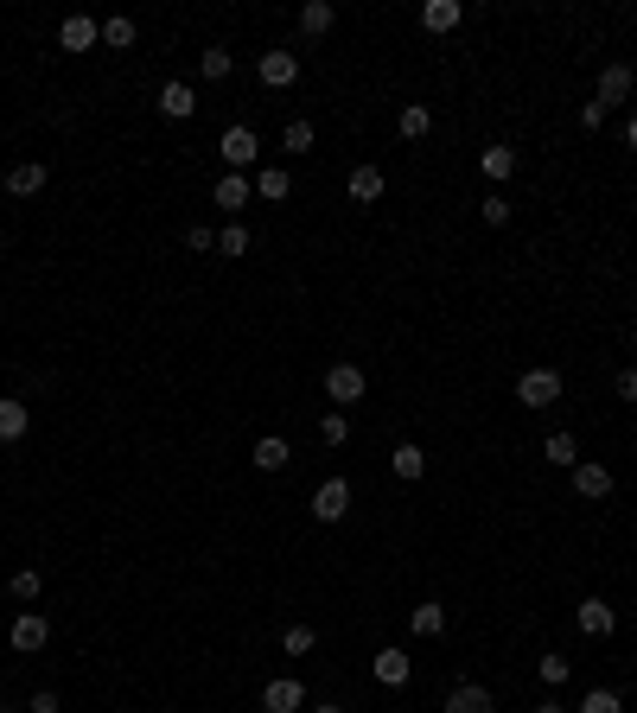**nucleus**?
Listing matches in <instances>:
<instances>
[{
    "instance_id": "f257e3e1",
    "label": "nucleus",
    "mask_w": 637,
    "mask_h": 713,
    "mask_svg": "<svg viewBox=\"0 0 637 713\" xmlns=\"http://www.w3.org/2000/svg\"><path fill=\"white\" fill-rule=\"evenodd\" d=\"M516 402L523 408H555L561 402V376L555 370H523L516 376Z\"/></svg>"
},
{
    "instance_id": "f03ea898",
    "label": "nucleus",
    "mask_w": 637,
    "mask_h": 713,
    "mask_svg": "<svg viewBox=\"0 0 637 713\" xmlns=\"http://www.w3.org/2000/svg\"><path fill=\"white\" fill-rule=\"evenodd\" d=\"M364 389H370V376L357 370V363H332L325 370V395H332L338 408H351V402H364Z\"/></svg>"
},
{
    "instance_id": "7ed1b4c3",
    "label": "nucleus",
    "mask_w": 637,
    "mask_h": 713,
    "mask_svg": "<svg viewBox=\"0 0 637 713\" xmlns=\"http://www.w3.org/2000/svg\"><path fill=\"white\" fill-rule=\"evenodd\" d=\"M313 516H319V523H344V516H351V484L325 478L319 491H313Z\"/></svg>"
},
{
    "instance_id": "20e7f679",
    "label": "nucleus",
    "mask_w": 637,
    "mask_h": 713,
    "mask_svg": "<svg viewBox=\"0 0 637 713\" xmlns=\"http://www.w3.org/2000/svg\"><path fill=\"white\" fill-rule=\"evenodd\" d=\"M255 77H262L268 90H287V83H300V58L294 51H262V58H255Z\"/></svg>"
},
{
    "instance_id": "39448f33",
    "label": "nucleus",
    "mask_w": 637,
    "mask_h": 713,
    "mask_svg": "<svg viewBox=\"0 0 637 713\" xmlns=\"http://www.w3.org/2000/svg\"><path fill=\"white\" fill-rule=\"evenodd\" d=\"M45 643H51V624H45L39 612H13V650H20V656H39Z\"/></svg>"
},
{
    "instance_id": "423d86ee",
    "label": "nucleus",
    "mask_w": 637,
    "mask_h": 713,
    "mask_svg": "<svg viewBox=\"0 0 637 713\" xmlns=\"http://www.w3.org/2000/svg\"><path fill=\"white\" fill-rule=\"evenodd\" d=\"M306 707V688L294 682V675H274V682L262 688V713H300Z\"/></svg>"
},
{
    "instance_id": "0eeeda50",
    "label": "nucleus",
    "mask_w": 637,
    "mask_h": 713,
    "mask_svg": "<svg viewBox=\"0 0 637 713\" xmlns=\"http://www.w3.org/2000/svg\"><path fill=\"white\" fill-rule=\"evenodd\" d=\"M440 713H497V701H491L485 682H459V688L440 701Z\"/></svg>"
},
{
    "instance_id": "6e6552de",
    "label": "nucleus",
    "mask_w": 637,
    "mask_h": 713,
    "mask_svg": "<svg viewBox=\"0 0 637 713\" xmlns=\"http://www.w3.org/2000/svg\"><path fill=\"white\" fill-rule=\"evenodd\" d=\"M217 153H223V166H230V172H243V166H255V153H262V141H255V128H230Z\"/></svg>"
},
{
    "instance_id": "1a4fd4ad",
    "label": "nucleus",
    "mask_w": 637,
    "mask_h": 713,
    "mask_svg": "<svg viewBox=\"0 0 637 713\" xmlns=\"http://www.w3.org/2000/svg\"><path fill=\"white\" fill-rule=\"evenodd\" d=\"M249 459H255V472H287V465H294V446H287L281 433H262Z\"/></svg>"
},
{
    "instance_id": "9d476101",
    "label": "nucleus",
    "mask_w": 637,
    "mask_h": 713,
    "mask_svg": "<svg viewBox=\"0 0 637 713\" xmlns=\"http://www.w3.org/2000/svg\"><path fill=\"white\" fill-rule=\"evenodd\" d=\"M96 39H102V20H90V13H71V20L58 26V45L64 51H90Z\"/></svg>"
},
{
    "instance_id": "9b49d317",
    "label": "nucleus",
    "mask_w": 637,
    "mask_h": 713,
    "mask_svg": "<svg viewBox=\"0 0 637 713\" xmlns=\"http://www.w3.org/2000/svg\"><path fill=\"white\" fill-rule=\"evenodd\" d=\"M249 198H255V179H243V172H223L217 179V211H249Z\"/></svg>"
},
{
    "instance_id": "f8f14e48",
    "label": "nucleus",
    "mask_w": 637,
    "mask_h": 713,
    "mask_svg": "<svg viewBox=\"0 0 637 713\" xmlns=\"http://www.w3.org/2000/svg\"><path fill=\"white\" fill-rule=\"evenodd\" d=\"M574 491L587 497V503L612 497V472H606V465H593V459H580V465H574Z\"/></svg>"
},
{
    "instance_id": "ddd939ff",
    "label": "nucleus",
    "mask_w": 637,
    "mask_h": 713,
    "mask_svg": "<svg viewBox=\"0 0 637 713\" xmlns=\"http://www.w3.org/2000/svg\"><path fill=\"white\" fill-rule=\"evenodd\" d=\"M574 618H580V631H587V637H612V624H618V612H612L606 599H580Z\"/></svg>"
},
{
    "instance_id": "4468645a",
    "label": "nucleus",
    "mask_w": 637,
    "mask_h": 713,
    "mask_svg": "<svg viewBox=\"0 0 637 713\" xmlns=\"http://www.w3.org/2000/svg\"><path fill=\"white\" fill-rule=\"evenodd\" d=\"M26 427H32V408H26V402H13V395H0V446L26 440Z\"/></svg>"
},
{
    "instance_id": "2eb2a0df",
    "label": "nucleus",
    "mask_w": 637,
    "mask_h": 713,
    "mask_svg": "<svg viewBox=\"0 0 637 713\" xmlns=\"http://www.w3.org/2000/svg\"><path fill=\"white\" fill-rule=\"evenodd\" d=\"M631 96V64H606L599 71V109L612 115V102H625Z\"/></svg>"
},
{
    "instance_id": "dca6fc26",
    "label": "nucleus",
    "mask_w": 637,
    "mask_h": 713,
    "mask_svg": "<svg viewBox=\"0 0 637 713\" xmlns=\"http://www.w3.org/2000/svg\"><path fill=\"white\" fill-rule=\"evenodd\" d=\"M376 682H383V688H402L408 682V675H415V663H408V650H376Z\"/></svg>"
},
{
    "instance_id": "f3484780",
    "label": "nucleus",
    "mask_w": 637,
    "mask_h": 713,
    "mask_svg": "<svg viewBox=\"0 0 637 713\" xmlns=\"http://www.w3.org/2000/svg\"><path fill=\"white\" fill-rule=\"evenodd\" d=\"M160 115H166V121H192V115H198L192 83H166V90H160Z\"/></svg>"
},
{
    "instance_id": "a211bd4d",
    "label": "nucleus",
    "mask_w": 637,
    "mask_h": 713,
    "mask_svg": "<svg viewBox=\"0 0 637 713\" xmlns=\"http://www.w3.org/2000/svg\"><path fill=\"white\" fill-rule=\"evenodd\" d=\"M332 26H338V7H332V0H306V7H300V32H306V39H325Z\"/></svg>"
},
{
    "instance_id": "6ab92c4d",
    "label": "nucleus",
    "mask_w": 637,
    "mask_h": 713,
    "mask_svg": "<svg viewBox=\"0 0 637 713\" xmlns=\"http://www.w3.org/2000/svg\"><path fill=\"white\" fill-rule=\"evenodd\" d=\"M32 191H45V166L39 160H20L7 172V198H32Z\"/></svg>"
},
{
    "instance_id": "aec40b11",
    "label": "nucleus",
    "mask_w": 637,
    "mask_h": 713,
    "mask_svg": "<svg viewBox=\"0 0 637 713\" xmlns=\"http://www.w3.org/2000/svg\"><path fill=\"white\" fill-rule=\"evenodd\" d=\"M459 20H466V7H459V0H427V7H421V26H427V32H453Z\"/></svg>"
},
{
    "instance_id": "412c9836",
    "label": "nucleus",
    "mask_w": 637,
    "mask_h": 713,
    "mask_svg": "<svg viewBox=\"0 0 637 713\" xmlns=\"http://www.w3.org/2000/svg\"><path fill=\"white\" fill-rule=\"evenodd\" d=\"M389 472H395V478H408V484H415V478L427 472V452H421L415 440H402V446H395V452H389Z\"/></svg>"
},
{
    "instance_id": "4be33fe9",
    "label": "nucleus",
    "mask_w": 637,
    "mask_h": 713,
    "mask_svg": "<svg viewBox=\"0 0 637 713\" xmlns=\"http://www.w3.org/2000/svg\"><path fill=\"white\" fill-rule=\"evenodd\" d=\"M287 191H294V179H287V166H262V172H255V198H262V204H281Z\"/></svg>"
},
{
    "instance_id": "5701e85b",
    "label": "nucleus",
    "mask_w": 637,
    "mask_h": 713,
    "mask_svg": "<svg viewBox=\"0 0 637 713\" xmlns=\"http://www.w3.org/2000/svg\"><path fill=\"white\" fill-rule=\"evenodd\" d=\"M408 631H415V637H440V631H446V605H434V599H421L415 612H408Z\"/></svg>"
},
{
    "instance_id": "b1692460",
    "label": "nucleus",
    "mask_w": 637,
    "mask_h": 713,
    "mask_svg": "<svg viewBox=\"0 0 637 713\" xmlns=\"http://www.w3.org/2000/svg\"><path fill=\"white\" fill-rule=\"evenodd\" d=\"M395 128H402V141H421V134L434 128V109H427V102H408V109L395 115Z\"/></svg>"
},
{
    "instance_id": "393cba45",
    "label": "nucleus",
    "mask_w": 637,
    "mask_h": 713,
    "mask_svg": "<svg viewBox=\"0 0 637 713\" xmlns=\"http://www.w3.org/2000/svg\"><path fill=\"white\" fill-rule=\"evenodd\" d=\"M542 459H548V465H567V472H574V465H580L574 433H548V440H542Z\"/></svg>"
},
{
    "instance_id": "a878e982",
    "label": "nucleus",
    "mask_w": 637,
    "mask_h": 713,
    "mask_svg": "<svg viewBox=\"0 0 637 713\" xmlns=\"http://www.w3.org/2000/svg\"><path fill=\"white\" fill-rule=\"evenodd\" d=\"M134 32H141V26H134L128 13H109V20H102V45H109V51H128Z\"/></svg>"
},
{
    "instance_id": "bb28decb",
    "label": "nucleus",
    "mask_w": 637,
    "mask_h": 713,
    "mask_svg": "<svg viewBox=\"0 0 637 713\" xmlns=\"http://www.w3.org/2000/svg\"><path fill=\"white\" fill-rule=\"evenodd\" d=\"M351 198H357V204H376V198H383V172H376V166H357V172H351Z\"/></svg>"
},
{
    "instance_id": "cd10ccee",
    "label": "nucleus",
    "mask_w": 637,
    "mask_h": 713,
    "mask_svg": "<svg viewBox=\"0 0 637 713\" xmlns=\"http://www.w3.org/2000/svg\"><path fill=\"white\" fill-rule=\"evenodd\" d=\"M281 650H287V656H313V650H319V631H313V624H287V631H281Z\"/></svg>"
},
{
    "instance_id": "c85d7f7f",
    "label": "nucleus",
    "mask_w": 637,
    "mask_h": 713,
    "mask_svg": "<svg viewBox=\"0 0 637 713\" xmlns=\"http://www.w3.org/2000/svg\"><path fill=\"white\" fill-rule=\"evenodd\" d=\"M236 71V58H230V51H223V45H211V51H198V77H211V83H223V77H230Z\"/></svg>"
},
{
    "instance_id": "c756f323",
    "label": "nucleus",
    "mask_w": 637,
    "mask_h": 713,
    "mask_svg": "<svg viewBox=\"0 0 637 713\" xmlns=\"http://www.w3.org/2000/svg\"><path fill=\"white\" fill-rule=\"evenodd\" d=\"M478 166H485V179L504 185L510 172H516V147H485V160H478Z\"/></svg>"
},
{
    "instance_id": "7c9ffc66",
    "label": "nucleus",
    "mask_w": 637,
    "mask_h": 713,
    "mask_svg": "<svg viewBox=\"0 0 637 713\" xmlns=\"http://www.w3.org/2000/svg\"><path fill=\"white\" fill-rule=\"evenodd\" d=\"M39 586H45V580H39V567H20V573L7 580V593L20 599V605H32V599H39Z\"/></svg>"
},
{
    "instance_id": "2f4dec72",
    "label": "nucleus",
    "mask_w": 637,
    "mask_h": 713,
    "mask_svg": "<svg viewBox=\"0 0 637 713\" xmlns=\"http://www.w3.org/2000/svg\"><path fill=\"white\" fill-rule=\"evenodd\" d=\"M319 440H325V446H344V440H351V421H344L338 408H325V414H319Z\"/></svg>"
},
{
    "instance_id": "473e14b6",
    "label": "nucleus",
    "mask_w": 637,
    "mask_h": 713,
    "mask_svg": "<svg viewBox=\"0 0 637 713\" xmlns=\"http://www.w3.org/2000/svg\"><path fill=\"white\" fill-rule=\"evenodd\" d=\"M281 147H287V153H313V121H287V128H281Z\"/></svg>"
},
{
    "instance_id": "72a5a7b5",
    "label": "nucleus",
    "mask_w": 637,
    "mask_h": 713,
    "mask_svg": "<svg viewBox=\"0 0 637 713\" xmlns=\"http://www.w3.org/2000/svg\"><path fill=\"white\" fill-rule=\"evenodd\" d=\"M580 713H625V701H618L612 688H587V701H580Z\"/></svg>"
},
{
    "instance_id": "f704fd0d",
    "label": "nucleus",
    "mask_w": 637,
    "mask_h": 713,
    "mask_svg": "<svg viewBox=\"0 0 637 713\" xmlns=\"http://www.w3.org/2000/svg\"><path fill=\"white\" fill-rule=\"evenodd\" d=\"M217 255H230V262H236V255H249V230H243V223H230V230L217 236Z\"/></svg>"
},
{
    "instance_id": "c9c22d12",
    "label": "nucleus",
    "mask_w": 637,
    "mask_h": 713,
    "mask_svg": "<svg viewBox=\"0 0 637 713\" xmlns=\"http://www.w3.org/2000/svg\"><path fill=\"white\" fill-rule=\"evenodd\" d=\"M567 675H574V663H567V656H555V650H548V656H542V682H548V688H561Z\"/></svg>"
},
{
    "instance_id": "e433bc0d",
    "label": "nucleus",
    "mask_w": 637,
    "mask_h": 713,
    "mask_svg": "<svg viewBox=\"0 0 637 713\" xmlns=\"http://www.w3.org/2000/svg\"><path fill=\"white\" fill-rule=\"evenodd\" d=\"M485 223H510V198H504V191H491V198H485Z\"/></svg>"
},
{
    "instance_id": "4c0bfd02",
    "label": "nucleus",
    "mask_w": 637,
    "mask_h": 713,
    "mask_svg": "<svg viewBox=\"0 0 637 713\" xmlns=\"http://www.w3.org/2000/svg\"><path fill=\"white\" fill-rule=\"evenodd\" d=\"M32 713H58V694H51V688H39V694H32Z\"/></svg>"
},
{
    "instance_id": "58836bf2",
    "label": "nucleus",
    "mask_w": 637,
    "mask_h": 713,
    "mask_svg": "<svg viewBox=\"0 0 637 713\" xmlns=\"http://www.w3.org/2000/svg\"><path fill=\"white\" fill-rule=\"evenodd\" d=\"M618 395H625V402H637V370H618Z\"/></svg>"
},
{
    "instance_id": "ea45409f",
    "label": "nucleus",
    "mask_w": 637,
    "mask_h": 713,
    "mask_svg": "<svg viewBox=\"0 0 637 713\" xmlns=\"http://www.w3.org/2000/svg\"><path fill=\"white\" fill-rule=\"evenodd\" d=\"M529 713H567V707L561 701H542V707H529Z\"/></svg>"
},
{
    "instance_id": "a19ab883",
    "label": "nucleus",
    "mask_w": 637,
    "mask_h": 713,
    "mask_svg": "<svg viewBox=\"0 0 637 713\" xmlns=\"http://www.w3.org/2000/svg\"><path fill=\"white\" fill-rule=\"evenodd\" d=\"M625 141H631V153H637V115H631V128H625Z\"/></svg>"
},
{
    "instance_id": "79ce46f5",
    "label": "nucleus",
    "mask_w": 637,
    "mask_h": 713,
    "mask_svg": "<svg viewBox=\"0 0 637 713\" xmlns=\"http://www.w3.org/2000/svg\"><path fill=\"white\" fill-rule=\"evenodd\" d=\"M313 713H344V707H313Z\"/></svg>"
},
{
    "instance_id": "37998d69",
    "label": "nucleus",
    "mask_w": 637,
    "mask_h": 713,
    "mask_svg": "<svg viewBox=\"0 0 637 713\" xmlns=\"http://www.w3.org/2000/svg\"><path fill=\"white\" fill-rule=\"evenodd\" d=\"M631 351H637V332H631Z\"/></svg>"
},
{
    "instance_id": "c03bdc74",
    "label": "nucleus",
    "mask_w": 637,
    "mask_h": 713,
    "mask_svg": "<svg viewBox=\"0 0 637 713\" xmlns=\"http://www.w3.org/2000/svg\"><path fill=\"white\" fill-rule=\"evenodd\" d=\"M0 713H13V707H0Z\"/></svg>"
}]
</instances>
